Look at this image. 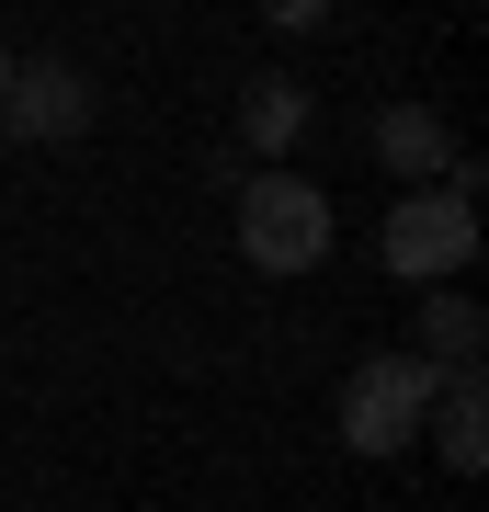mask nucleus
I'll use <instances>...</instances> for the list:
<instances>
[{"label": "nucleus", "instance_id": "nucleus-1", "mask_svg": "<svg viewBox=\"0 0 489 512\" xmlns=\"http://www.w3.org/2000/svg\"><path fill=\"white\" fill-rule=\"evenodd\" d=\"M239 262H262V274H319L330 262V194L308 171H251L239 183Z\"/></svg>", "mask_w": 489, "mask_h": 512}, {"label": "nucleus", "instance_id": "nucleus-4", "mask_svg": "<svg viewBox=\"0 0 489 512\" xmlns=\"http://www.w3.org/2000/svg\"><path fill=\"white\" fill-rule=\"evenodd\" d=\"M80 126H91V80L69 69V57H46V69H12V92H0V137L57 148V137H80Z\"/></svg>", "mask_w": 489, "mask_h": 512}, {"label": "nucleus", "instance_id": "nucleus-6", "mask_svg": "<svg viewBox=\"0 0 489 512\" xmlns=\"http://www.w3.org/2000/svg\"><path fill=\"white\" fill-rule=\"evenodd\" d=\"M376 160L399 171V183H444V171H455V137H444L433 103H387L376 114Z\"/></svg>", "mask_w": 489, "mask_h": 512}, {"label": "nucleus", "instance_id": "nucleus-10", "mask_svg": "<svg viewBox=\"0 0 489 512\" xmlns=\"http://www.w3.org/2000/svg\"><path fill=\"white\" fill-rule=\"evenodd\" d=\"M0 92H12V35H0Z\"/></svg>", "mask_w": 489, "mask_h": 512}, {"label": "nucleus", "instance_id": "nucleus-9", "mask_svg": "<svg viewBox=\"0 0 489 512\" xmlns=\"http://www.w3.org/2000/svg\"><path fill=\"white\" fill-rule=\"evenodd\" d=\"M273 23H285V35H308V23H330V0H262Z\"/></svg>", "mask_w": 489, "mask_h": 512}, {"label": "nucleus", "instance_id": "nucleus-2", "mask_svg": "<svg viewBox=\"0 0 489 512\" xmlns=\"http://www.w3.org/2000/svg\"><path fill=\"white\" fill-rule=\"evenodd\" d=\"M433 387H444V365H421V353H364L342 387V444L353 456H410L421 421H433Z\"/></svg>", "mask_w": 489, "mask_h": 512}, {"label": "nucleus", "instance_id": "nucleus-5", "mask_svg": "<svg viewBox=\"0 0 489 512\" xmlns=\"http://www.w3.org/2000/svg\"><path fill=\"white\" fill-rule=\"evenodd\" d=\"M433 456L455 478L489 467V387H478V365H444V387H433Z\"/></svg>", "mask_w": 489, "mask_h": 512}, {"label": "nucleus", "instance_id": "nucleus-3", "mask_svg": "<svg viewBox=\"0 0 489 512\" xmlns=\"http://www.w3.org/2000/svg\"><path fill=\"white\" fill-rule=\"evenodd\" d=\"M376 251H387L399 285H455L478 262V205L444 194V183H410L399 205H387V239H376Z\"/></svg>", "mask_w": 489, "mask_h": 512}, {"label": "nucleus", "instance_id": "nucleus-8", "mask_svg": "<svg viewBox=\"0 0 489 512\" xmlns=\"http://www.w3.org/2000/svg\"><path fill=\"white\" fill-rule=\"evenodd\" d=\"M296 126H308V92H296V80H262V92H251V114H239V137H251L262 160H285V148H296Z\"/></svg>", "mask_w": 489, "mask_h": 512}, {"label": "nucleus", "instance_id": "nucleus-7", "mask_svg": "<svg viewBox=\"0 0 489 512\" xmlns=\"http://www.w3.org/2000/svg\"><path fill=\"white\" fill-rule=\"evenodd\" d=\"M478 330H489V319H478V296L421 285V342H410L421 365H478Z\"/></svg>", "mask_w": 489, "mask_h": 512}]
</instances>
